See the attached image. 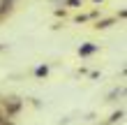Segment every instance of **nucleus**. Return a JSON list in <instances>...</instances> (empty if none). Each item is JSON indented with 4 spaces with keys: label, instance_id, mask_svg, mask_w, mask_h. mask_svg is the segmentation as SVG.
I'll return each instance as SVG.
<instances>
[{
    "label": "nucleus",
    "instance_id": "nucleus-1",
    "mask_svg": "<svg viewBox=\"0 0 127 125\" xmlns=\"http://www.w3.org/2000/svg\"><path fill=\"white\" fill-rule=\"evenodd\" d=\"M21 109H23V100H21L19 95H2V97H0V111H2L7 118L19 116Z\"/></svg>",
    "mask_w": 127,
    "mask_h": 125
},
{
    "label": "nucleus",
    "instance_id": "nucleus-2",
    "mask_svg": "<svg viewBox=\"0 0 127 125\" xmlns=\"http://www.w3.org/2000/svg\"><path fill=\"white\" fill-rule=\"evenodd\" d=\"M99 51V44H93V42H86V44H81L79 46V56L81 58H88V56H93Z\"/></svg>",
    "mask_w": 127,
    "mask_h": 125
},
{
    "label": "nucleus",
    "instance_id": "nucleus-3",
    "mask_svg": "<svg viewBox=\"0 0 127 125\" xmlns=\"http://www.w3.org/2000/svg\"><path fill=\"white\" fill-rule=\"evenodd\" d=\"M12 12H14V2H9V0H0V23H2Z\"/></svg>",
    "mask_w": 127,
    "mask_h": 125
},
{
    "label": "nucleus",
    "instance_id": "nucleus-4",
    "mask_svg": "<svg viewBox=\"0 0 127 125\" xmlns=\"http://www.w3.org/2000/svg\"><path fill=\"white\" fill-rule=\"evenodd\" d=\"M113 23H116L113 16H111V19H97V23H95L93 28H95V30H106V28H111Z\"/></svg>",
    "mask_w": 127,
    "mask_h": 125
},
{
    "label": "nucleus",
    "instance_id": "nucleus-5",
    "mask_svg": "<svg viewBox=\"0 0 127 125\" xmlns=\"http://www.w3.org/2000/svg\"><path fill=\"white\" fill-rule=\"evenodd\" d=\"M125 95V86H118V88H113L109 95H106V102H116L118 97H123Z\"/></svg>",
    "mask_w": 127,
    "mask_h": 125
},
{
    "label": "nucleus",
    "instance_id": "nucleus-6",
    "mask_svg": "<svg viewBox=\"0 0 127 125\" xmlns=\"http://www.w3.org/2000/svg\"><path fill=\"white\" fill-rule=\"evenodd\" d=\"M49 70H51V67H49V65H46V63H44V65H37V67H35V72H32V74H35L37 79H44V77H49Z\"/></svg>",
    "mask_w": 127,
    "mask_h": 125
},
{
    "label": "nucleus",
    "instance_id": "nucleus-7",
    "mask_svg": "<svg viewBox=\"0 0 127 125\" xmlns=\"http://www.w3.org/2000/svg\"><path fill=\"white\" fill-rule=\"evenodd\" d=\"M123 116H125V111H123V109L113 111V114H111V118H109V125H111V123H118V121H123Z\"/></svg>",
    "mask_w": 127,
    "mask_h": 125
},
{
    "label": "nucleus",
    "instance_id": "nucleus-8",
    "mask_svg": "<svg viewBox=\"0 0 127 125\" xmlns=\"http://www.w3.org/2000/svg\"><path fill=\"white\" fill-rule=\"evenodd\" d=\"M81 2H83V0H65L63 7H81Z\"/></svg>",
    "mask_w": 127,
    "mask_h": 125
},
{
    "label": "nucleus",
    "instance_id": "nucleus-9",
    "mask_svg": "<svg viewBox=\"0 0 127 125\" xmlns=\"http://www.w3.org/2000/svg\"><path fill=\"white\" fill-rule=\"evenodd\" d=\"M74 21L76 23H86V21H90V16L88 14H79V16H74Z\"/></svg>",
    "mask_w": 127,
    "mask_h": 125
},
{
    "label": "nucleus",
    "instance_id": "nucleus-10",
    "mask_svg": "<svg viewBox=\"0 0 127 125\" xmlns=\"http://www.w3.org/2000/svg\"><path fill=\"white\" fill-rule=\"evenodd\" d=\"M56 16H63V19H65V16H67V9H65V7H63V9L58 7V9H56Z\"/></svg>",
    "mask_w": 127,
    "mask_h": 125
},
{
    "label": "nucleus",
    "instance_id": "nucleus-11",
    "mask_svg": "<svg viewBox=\"0 0 127 125\" xmlns=\"http://www.w3.org/2000/svg\"><path fill=\"white\" fill-rule=\"evenodd\" d=\"M49 2H65V0H49Z\"/></svg>",
    "mask_w": 127,
    "mask_h": 125
},
{
    "label": "nucleus",
    "instance_id": "nucleus-12",
    "mask_svg": "<svg viewBox=\"0 0 127 125\" xmlns=\"http://www.w3.org/2000/svg\"><path fill=\"white\" fill-rule=\"evenodd\" d=\"M93 2H97V5H102V2H104V0H93Z\"/></svg>",
    "mask_w": 127,
    "mask_h": 125
},
{
    "label": "nucleus",
    "instance_id": "nucleus-13",
    "mask_svg": "<svg viewBox=\"0 0 127 125\" xmlns=\"http://www.w3.org/2000/svg\"><path fill=\"white\" fill-rule=\"evenodd\" d=\"M9 2H16V0H9Z\"/></svg>",
    "mask_w": 127,
    "mask_h": 125
}]
</instances>
